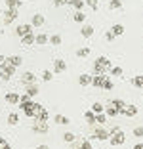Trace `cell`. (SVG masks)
<instances>
[{
  "label": "cell",
  "instance_id": "6da1fadb",
  "mask_svg": "<svg viewBox=\"0 0 143 149\" xmlns=\"http://www.w3.org/2000/svg\"><path fill=\"white\" fill-rule=\"evenodd\" d=\"M90 138H95V140H101V141H107L109 138H111V134H109V130L105 126H95L94 128V136Z\"/></svg>",
  "mask_w": 143,
  "mask_h": 149
},
{
  "label": "cell",
  "instance_id": "7a4b0ae2",
  "mask_svg": "<svg viewBox=\"0 0 143 149\" xmlns=\"http://www.w3.org/2000/svg\"><path fill=\"white\" fill-rule=\"evenodd\" d=\"M23 109V113L27 115L29 118H35V115H36V107H38V103H35V101L31 100L29 103H23V105H19Z\"/></svg>",
  "mask_w": 143,
  "mask_h": 149
},
{
  "label": "cell",
  "instance_id": "3957f363",
  "mask_svg": "<svg viewBox=\"0 0 143 149\" xmlns=\"http://www.w3.org/2000/svg\"><path fill=\"white\" fill-rule=\"evenodd\" d=\"M48 130H50V126H48V123H44V120H36L33 123V132L35 134H48Z\"/></svg>",
  "mask_w": 143,
  "mask_h": 149
},
{
  "label": "cell",
  "instance_id": "277c9868",
  "mask_svg": "<svg viewBox=\"0 0 143 149\" xmlns=\"http://www.w3.org/2000/svg\"><path fill=\"white\" fill-rule=\"evenodd\" d=\"M15 17H17V10H6V12H2V21L6 23V25H10V23L15 21Z\"/></svg>",
  "mask_w": 143,
  "mask_h": 149
},
{
  "label": "cell",
  "instance_id": "5b68a950",
  "mask_svg": "<svg viewBox=\"0 0 143 149\" xmlns=\"http://www.w3.org/2000/svg\"><path fill=\"white\" fill-rule=\"evenodd\" d=\"M35 118L36 120H44V123H46L48 118H50V113H48V109L44 105H40L38 103V107H36V115H35Z\"/></svg>",
  "mask_w": 143,
  "mask_h": 149
},
{
  "label": "cell",
  "instance_id": "8992f818",
  "mask_svg": "<svg viewBox=\"0 0 143 149\" xmlns=\"http://www.w3.org/2000/svg\"><path fill=\"white\" fill-rule=\"evenodd\" d=\"M44 23H46V17H44L42 13H35V15H33V19H31L33 29H40V27H44Z\"/></svg>",
  "mask_w": 143,
  "mask_h": 149
},
{
  "label": "cell",
  "instance_id": "52a82bcc",
  "mask_svg": "<svg viewBox=\"0 0 143 149\" xmlns=\"http://www.w3.org/2000/svg\"><path fill=\"white\" fill-rule=\"evenodd\" d=\"M29 33H33V25H31V23H23V25L15 27V35L17 36H25V35H29Z\"/></svg>",
  "mask_w": 143,
  "mask_h": 149
},
{
  "label": "cell",
  "instance_id": "ba28073f",
  "mask_svg": "<svg viewBox=\"0 0 143 149\" xmlns=\"http://www.w3.org/2000/svg\"><path fill=\"white\" fill-rule=\"evenodd\" d=\"M120 115H124V117H135V115H137V105H128V103H124Z\"/></svg>",
  "mask_w": 143,
  "mask_h": 149
},
{
  "label": "cell",
  "instance_id": "9c48e42d",
  "mask_svg": "<svg viewBox=\"0 0 143 149\" xmlns=\"http://www.w3.org/2000/svg\"><path fill=\"white\" fill-rule=\"evenodd\" d=\"M67 71V63L63 59H53V73L56 74H61Z\"/></svg>",
  "mask_w": 143,
  "mask_h": 149
},
{
  "label": "cell",
  "instance_id": "30bf717a",
  "mask_svg": "<svg viewBox=\"0 0 143 149\" xmlns=\"http://www.w3.org/2000/svg\"><path fill=\"white\" fill-rule=\"evenodd\" d=\"M21 82L25 84V86H29V84H36V77L31 71H25V73L21 74Z\"/></svg>",
  "mask_w": 143,
  "mask_h": 149
},
{
  "label": "cell",
  "instance_id": "8fae6325",
  "mask_svg": "<svg viewBox=\"0 0 143 149\" xmlns=\"http://www.w3.org/2000/svg\"><path fill=\"white\" fill-rule=\"evenodd\" d=\"M124 141H126L124 132H120V134H117V136H111V138H109V143H111V145H115V147H117V145H122Z\"/></svg>",
  "mask_w": 143,
  "mask_h": 149
},
{
  "label": "cell",
  "instance_id": "7c38bea8",
  "mask_svg": "<svg viewBox=\"0 0 143 149\" xmlns=\"http://www.w3.org/2000/svg\"><path fill=\"white\" fill-rule=\"evenodd\" d=\"M94 63H97V65L105 67V69H107V71H111V69H113V65H111V59H107V57H105V56H99V57H97V59H95Z\"/></svg>",
  "mask_w": 143,
  "mask_h": 149
},
{
  "label": "cell",
  "instance_id": "4fadbf2b",
  "mask_svg": "<svg viewBox=\"0 0 143 149\" xmlns=\"http://www.w3.org/2000/svg\"><path fill=\"white\" fill-rule=\"evenodd\" d=\"M6 101L10 105H19V94L17 92H8L6 94Z\"/></svg>",
  "mask_w": 143,
  "mask_h": 149
},
{
  "label": "cell",
  "instance_id": "5bb4252c",
  "mask_svg": "<svg viewBox=\"0 0 143 149\" xmlns=\"http://www.w3.org/2000/svg\"><path fill=\"white\" fill-rule=\"evenodd\" d=\"M53 123L59 124V126H67L71 120H69V117H65V115H56V117H53Z\"/></svg>",
  "mask_w": 143,
  "mask_h": 149
},
{
  "label": "cell",
  "instance_id": "9a60e30c",
  "mask_svg": "<svg viewBox=\"0 0 143 149\" xmlns=\"http://www.w3.org/2000/svg\"><path fill=\"white\" fill-rule=\"evenodd\" d=\"M8 63H10V65H13L15 69H17V67L23 63V57H21V56H10V57H8Z\"/></svg>",
  "mask_w": 143,
  "mask_h": 149
},
{
  "label": "cell",
  "instance_id": "2e32d148",
  "mask_svg": "<svg viewBox=\"0 0 143 149\" xmlns=\"http://www.w3.org/2000/svg\"><path fill=\"white\" fill-rule=\"evenodd\" d=\"M25 94L29 97H35L36 94H38V86H36V84H29V86H25Z\"/></svg>",
  "mask_w": 143,
  "mask_h": 149
},
{
  "label": "cell",
  "instance_id": "e0dca14e",
  "mask_svg": "<svg viewBox=\"0 0 143 149\" xmlns=\"http://www.w3.org/2000/svg\"><path fill=\"white\" fill-rule=\"evenodd\" d=\"M80 35H82L84 38H90V36L94 35V27H92V25H82V29H80Z\"/></svg>",
  "mask_w": 143,
  "mask_h": 149
},
{
  "label": "cell",
  "instance_id": "ac0fdd59",
  "mask_svg": "<svg viewBox=\"0 0 143 149\" xmlns=\"http://www.w3.org/2000/svg\"><path fill=\"white\" fill-rule=\"evenodd\" d=\"M35 38H36V35H35V33H29V35L21 36V42L25 44V46H31V44H35Z\"/></svg>",
  "mask_w": 143,
  "mask_h": 149
},
{
  "label": "cell",
  "instance_id": "d6986e66",
  "mask_svg": "<svg viewBox=\"0 0 143 149\" xmlns=\"http://www.w3.org/2000/svg\"><path fill=\"white\" fill-rule=\"evenodd\" d=\"M78 84H80V86L92 84V74H78Z\"/></svg>",
  "mask_w": 143,
  "mask_h": 149
},
{
  "label": "cell",
  "instance_id": "ffe728a7",
  "mask_svg": "<svg viewBox=\"0 0 143 149\" xmlns=\"http://www.w3.org/2000/svg\"><path fill=\"white\" fill-rule=\"evenodd\" d=\"M84 118H86V123L90 124V126H94V124H95V113L92 109H88L86 113H84Z\"/></svg>",
  "mask_w": 143,
  "mask_h": 149
},
{
  "label": "cell",
  "instance_id": "44dd1931",
  "mask_svg": "<svg viewBox=\"0 0 143 149\" xmlns=\"http://www.w3.org/2000/svg\"><path fill=\"white\" fill-rule=\"evenodd\" d=\"M105 115H107V117H118L120 113H118L117 107H113V105H109V103H107V107H105Z\"/></svg>",
  "mask_w": 143,
  "mask_h": 149
},
{
  "label": "cell",
  "instance_id": "7402d4cb",
  "mask_svg": "<svg viewBox=\"0 0 143 149\" xmlns=\"http://www.w3.org/2000/svg\"><path fill=\"white\" fill-rule=\"evenodd\" d=\"M111 33H113L115 36H120V35H124V27H122L120 23H117V25L111 27Z\"/></svg>",
  "mask_w": 143,
  "mask_h": 149
},
{
  "label": "cell",
  "instance_id": "603a6c76",
  "mask_svg": "<svg viewBox=\"0 0 143 149\" xmlns=\"http://www.w3.org/2000/svg\"><path fill=\"white\" fill-rule=\"evenodd\" d=\"M6 6L10 10H19L21 8V0H6Z\"/></svg>",
  "mask_w": 143,
  "mask_h": 149
},
{
  "label": "cell",
  "instance_id": "cb8c5ba5",
  "mask_svg": "<svg viewBox=\"0 0 143 149\" xmlns=\"http://www.w3.org/2000/svg\"><path fill=\"white\" fill-rule=\"evenodd\" d=\"M94 74H99V77H107V69L101 65H97V63H94Z\"/></svg>",
  "mask_w": 143,
  "mask_h": 149
},
{
  "label": "cell",
  "instance_id": "d4e9b609",
  "mask_svg": "<svg viewBox=\"0 0 143 149\" xmlns=\"http://www.w3.org/2000/svg\"><path fill=\"white\" fill-rule=\"evenodd\" d=\"M95 124H99V126L107 124V115H105V113H97V115H95Z\"/></svg>",
  "mask_w": 143,
  "mask_h": 149
},
{
  "label": "cell",
  "instance_id": "484cf974",
  "mask_svg": "<svg viewBox=\"0 0 143 149\" xmlns=\"http://www.w3.org/2000/svg\"><path fill=\"white\" fill-rule=\"evenodd\" d=\"M48 38H50L48 35L40 33V35H36V38H35V44H40V46H42V44H48Z\"/></svg>",
  "mask_w": 143,
  "mask_h": 149
},
{
  "label": "cell",
  "instance_id": "4316f807",
  "mask_svg": "<svg viewBox=\"0 0 143 149\" xmlns=\"http://www.w3.org/2000/svg\"><path fill=\"white\" fill-rule=\"evenodd\" d=\"M103 79H105V77H99V74H95V77H92V86H95V88H101V84H103Z\"/></svg>",
  "mask_w": 143,
  "mask_h": 149
},
{
  "label": "cell",
  "instance_id": "83f0119b",
  "mask_svg": "<svg viewBox=\"0 0 143 149\" xmlns=\"http://www.w3.org/2000/svg\"><path fill=\"white\" fill-rule=\"evenodd\" d=\"M132 82H134L135 88L143 90V74H137V77H134V79H132Z\"/></svg>",
  "mask_w": 143,
  "mask_h": 149
},
{
  "label": "cell",
  "instance_id": "f1b7e54d",
  "mask_svg": "<svg viewBox=\"0 0 143 149\" xmlns=\"http://www.w3.org/2000/svg\"><path fill=\"white\" fill-rule=\"evenodd\" d=\"M73 21H74V23H84V21H86V13L76 12V13L73 15Z\"/></svg>",
  "mask_w": 143,
  "mask_h": 149
},
{
  "label": "cell",
  "instance_id": "f546056e",
  "mask_svg": "<svg viewBox=\"0 0 143 149\" xmlns=\"http://www.w3.org/2000/svg\"><path fill=\"white\" fill-rule=\"evenodd\" d=\"M113 88H115L113 80H111V79H107V77H105V79H103V84H101V90H113Z\"/></svg>",
  "mask_w": 143,
  "mask_h": 149
},
{
  "label": "cell",
  "instance_id": "4dcf8cb0",
  "mask_svg": "<svg viewBox=\"0 0 143 149\" xmlns=\"http://www.w3.org/2000/svg\"><path fill=\"white\" fill-rule=\"evenodd\" d=\"M17 123H19L17 113H10V115H8V124H10V126H15Z\"/></svg>",
  "mask_w": 143,
  "mask_h": 149
},
{
  "label": "cell",
  "instance_id": "1f68e13d",
  "mask_svg": "<svg viewBox=\"0 0 143 149\" xmlns=\"http://www.w3.org/2000/svg\"><path fill=\"white\" fill-rule=\"evenodd\" d=\"M48 44H52V46H59L61 44V36L59 35H52L48 38Z\"/></svg>",
  "mask_w": 143,
  "mask_h": 149
},
{
  "label": "cell",
  "instance_id": "d6a6232c",
  "mask_svg": "<svg viewBox=\"0 0 143 149\" xmlns=\"http://www.w3.org/2000/svg\"><path fill=\"white\" fill-rule=\"evenodd\" d=\"M69 6H73L74 10H82V6H84V0H69Z\"/></svg>",
  "mask_w": 143,
  "mask_h": 149
},
{
  "label": "cell",
  "instance_id": "836d02e7",
  "mask_svg": "<svg viewBox=\"0 0 143 149\" xmlns=\"http://www.w3.org/2000/svg\"><path fill=\"white\" fill-rule=\"evenodd\" d=\"M109 105L117 107V109H118V113H120V111H122V107H124V101H122V100H111V101H109Z\"/></svg>",
  "mask_w": 143,
  "mask_h": 149
},
{
  "label": "cell",
  "instance_id": "e575fe53",
  "mask_svg": "<svg viewBox=\"0 0 143 149\" xmlns=\"http://www.w3.org/2000/svg\"><path fill=\"white\" fill-rule=\"evenodd\" d=\"M63 141H67V143H73V141H76V136H74L73 132H65V134H63Z\"/></svg>",
  "mask_w": 143,
  "mask_h": 149
},
{
  "label": "cell",
  "instance_id": "d590c367",
  "mask_svg": "<svg viewBox=\"0 0 143 149\" xmlns=\"http://www.w3.org/2000/svg\"><path fill=\"white\" fill-rule=\"evenodd\" d=\"M90 56V48H78L76 50V57H88Z\"/></svg>",
  "mask_w": 143,
  "mask_h": 149
},
{
  "label": "cell",
  "instance_id": "8d00e7d4",
  "mask_svg": "<svg viewBox=\"0 0 143 149\" xmlns=\"http://www.w3.org/2000/svg\"><path fill=\"white\" fill-rule=\"evenodd\" d=\"M109 8L111 10H120L122 8V0H111V2H109Z\"/></svg>",
  "mask_w": 143,
  "mask_h": 149
},
{
  "label": "cell",
  "instance_id": "74e56055",
  "mask_svg": "<svg viewBox=\"0 0 143 149\" xmlns=\"http://www.w3.org/2000/svg\"><path fill=\"white\" fill-rule=\"evenodd\" d=\"M92 111H94L95 115H97V113H105V105H101V103H94V105H92Z\"/></svg>",
  "mask_w": 143,
  "mask_h": 149
},
{
  "label": "cell",
  "instance_id": "f35d334b",
  "mask_svg": "<svg viewBox=\"0 0 143 149\" xmlns=\"http://www.w3.org/2000/svg\"><path fill=\"white\" fill-rule=\"evenodd\" d=\"M84 4H86V6H90V8L94 10V12L97 10V6H99V4H97V0H84Z\"/></svg>",
  "mask_w": 143,
  "mask_h": 149
},
{
  "label": "cell",
  "instance_id": "ab89813d",
  "mask_svg": "<svg viewBox=\"0 0 143 149\" xmlns=\"http://www.w3.org/2000/svg\"><path fill=\"white\" fill-rule=\"evenodd\" d=\"M52 79H53L52 71H44V73H42V80H44V82H48V80H52Z\"/></svg>",
  "mask_w": 143,
  "mask_h": 149
},
{
  "label": "cell",
  "instance_id": "60d3db41",
  "mask_svg": "<svg viewBox=\"0 0 143 149\" xmlns=\"http://www.w3.org/2000/svg\"><path fill=\"white\" fill-rule=\"evenodd\" d=\"M134 136L135 138H143V126H135L134 128Z\"/></svg>",
  "mask_w": 143,
  "mask_h": 149
},
{
  "label": "cell",
  "instance_id": "b9f144b4",
  "mask_svg": "<svg viewBox=\"0 0 143 149\" xmlns=\"http://www.w3.org/2000/svg\"><path fill=\"white\" fill-rule=\"evenodd\" d=\"M122 132V128L120 126H113V128H109V134H111V136H117V134H120Z\"/></svg>",
  "mask_w": 143,
  "mask_h": 149
},
{
  "label": "cell",
  "instance_id": "7bdbcfd3",
  "mask_svg": "<svg viewBox=\"0 0 143 149\" xmlns=\"http://www.w3.org/2000/svg\"><path fill=\"white\" fill-rule=\"evenodd\" d=\"M65 4H69V0H53V6H65Z\"/></svg>",
  "mask_w": 143,
  "mask_h": 149
},
{
  "label": "cell",
  "instance_id": "ee69618b",
  "mask_svg": "<svg viewBox=\"0 0 143 149\" xmlns=\"http://www.w3.org/2000/svg\"><path fill=\"white\" fill-rule=\"evenodd\" d=\"M105 40H107V42H111V40H115V35H113L111 31H107V33H105Z\"/></svg>",
  "mask_w": 143,
  "mask_h": 149
},
{
  "label": "cell",
  "instance_id": "f6af8a7d",
  "mask_svg": "<svg viewBox=\"0 0 143 149\" xmlns=\"http://www.w3.org/2000/svg\"><path fill=\"white\" fill-rule=\"evenodd\" d=\"M111 73H113V74H118V77H122V69H120V67H113V69H111Z\"/></svg>",
  "mask_w": 143,
  "mask_h": 149
},
{
  "label": "cell",
  "instance_id": "bcb514c9",
  "mask_svg": "<svg viewBox=\"0 0 143 149\" xmlns=\"http://www.w3.org/2000/svg\"><path fill=\"white\" fill-rule=\"evenodd\" d=\"M6 143H8V141H6V140H4V138L0 136V147H4V145H6Z\"/></svg>",
  "mask_w": 143,
  "mask_h": 149
},
{
  "label": "cell",
  "instance_id": "7dc6e473",
  "mask_svg": "<svg viewBox=\"0 0 143 149\" xmlns=\"http://www.w3.org/2000/svg\"><path fill=\"white\" fill-rule=\"evenodd\" d=\"M35 149H50V147H48V145H36Z\"/></svg>",
  "mask_w": 143,
  "mask_h": 149
},
{
  "label": "cell",
  "instance_id": "c3c4849f",
  "mask_svg": "<svg viewBox=\"0 0 143 149\" xmlns=\"http://www.w3.org/2000/svg\"><path fill=\"white\" fill-rule=\"evenodd\" d=\"M134 149H143V143H135V145H134Z\"/></svg>",
  "mask_w": 143,
  "mask_h": 149
},
{
  "label": "cell",
  "instance_id": "681fc988",
  "mask_svg": "<svg viewBox=\"0 0 143 149\" xmlns=\"http://www.w3.org/2000/svg\"><path fill=\"white\" fill-rule=\"evenodd\" d=\"M0 149H12V145H8V143H6L4 147H0Z\"/></svg>",
  "mask_w": 143,
  "mask_h": 149
},
{
  "label": "cell",
  "instance_id": "f907efd6",
  "mask_svg": "<svg viewBox=\"0 0 143 149\" xmlns=\"http://www.w3.org/2000/svg\"><path fill=\"white\" fill-rule=\"evenodd\" d=\"M2 61H6V56H0V63Z\"/></svg>",
  "mask_w": 143,
  "mask_h": 149
},
{
  "label": "cell",
  "instance_id": "816d5d0a",
  "mask_svg": "<svg viewBox=\"0 0 143 149\" xmlns=\"http://www.w3.org/2000/svg\"><path fill=\"white\" fill-rule=\"evenodd\" d=\"M27 2H35V0H27Z\"/></svg>",
  "mask_w": 143,
  "mask_h": 149
},
{
  "label": "cell",
  "instance_id": "f5cc1de1",
  "mask_svg": "<svg viewBox=\"0 0 143 149\" xmlns=\"http://www.w3.org/2000/svg\"><path fill=\"white\" fill-rule=\"evenodd\" d=\"M0 15H2V10H0Z\"/></svg>",
  "mask_w": 143,
  "mask_h": 149
},
{
  "label": "cell",
  "instance_id": "db71d44e",
  "mask_svg": "<svg viewBox=\"0 0 143 149\" xmlns=\"http://www.w3.org/2000/svg\"><path fill=\"white\" fill-rule=\"evenodd\" d=\"M105 2H111V0H105Z\"/></svg>",
  "mask_w": 143,
  "mask_h": 149
}]
</instances>
